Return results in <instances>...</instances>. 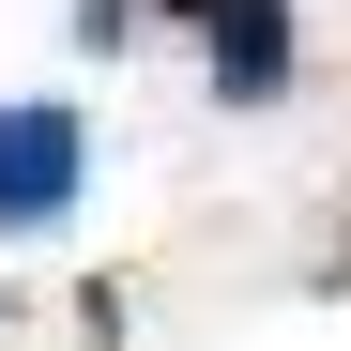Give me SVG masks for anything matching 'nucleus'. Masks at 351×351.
Returning <instances> with one entry per match:
<instances>
[{"label":"nucleus","mask_w":351,"mask_h":351,"mask_svg":"<svg viewBox=\"0 0 351 351\" xmlns=\"http://www.w3.org/2000/svg\"><path fill=\"white\" fill-rule=\"evenodd\" d=\"M77 107H0V229H46L77 199Z\"/></svg>","instance_id":"nucleus-1"},{"label":"nucleus","mask_w":351,"mask_h":351,"mask_svg":"<svg viewBox=\"0 0 351 351\" xmlns=\"http://www.w3.org/2000/svg\"><path fill=\"white\" fill-rule=\"evenodd\" d=\"M275 77H290V16H275V0H214V92L260 107Z\"/></svg>","instance_id":"nucleus-2"},{"label":"nucleus","mask_w":351,"mask_h":351,"mask_svg":"<svg viewBox=\"0 0 351 351\" xmlns=\"http://www.w3.org/2000/svg\"><path fill=\"white\" fill-rule=\"evenodd\" d=\"M184 16H214V0H184Z\"/></svg>","instance_id":"nucleus-3"}]
</instances>
